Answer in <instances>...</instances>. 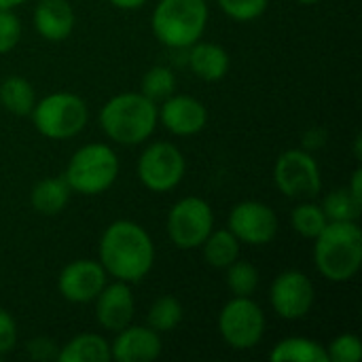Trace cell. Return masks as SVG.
I'll return each mask as SVG.
<instances>
[{
  "instance_id": "obj_1",
  "label": "cell",
  "mask_w": 362,
  "mask_h": 362,
  "mask_svg": "<svg viewBox=\"0 0 362 362\" xmlns=\"http://www.w3.org/2000/svg\"><path fill=\"white\" fill-rule=\"evenodd\" d=\"M98 261L108 278L138 284L155 265V242L140 223L119 218L104 229L98 244Z\"/></svg>"
},
{
  "instance_id": "obj_2",
  "label": "cell",
  "mask_w": 362,
  "mask_h": 362,
  "mask_svg": "<svg viewBox=\"0 0 362 362\" xmlns=\"http://www.w3.org/2000/svg\"><path fill=\"white\" fill-rule=\"evenodd\" d=\"M104 136L121 146H138L146 142L159 125V106L140 91L112 95L98 115Z\"/></svg>"
},
{
  "instance_id": "obj_3",
  "label": "cell",
  "mask_w": 362,
  "mask_h": 362,
  "mask_svg": "<svg viewBox=\"0 0 362 362\" xmlns=\"http://www.w3.org/2000/svg\"><path fill=\"white\" fill-rule=\"evenodd\" d=\"M314 263L322 278L350 282L362 267V231L358 221L329 223L314 240Z\"/></svg>"
},
{
  "instance_id": "obj_4",
  "label": "cell",
  "mask_w": 362,
  "mask_h": 362,
  "mask_svg": "<svg viewBox=\"0 0 362 362\" xmlns=\"http://www.w3.org/2000/svg\"><path fill=\"white\" fill-rule=\"evenodd\" d=\"M210 8L206 0H159L151 13L155 38L170 49H189L202 40Z\"/></svg>"
},
{
  "instance_id": "obj_5",
  "label": "cell",
  "mask_w": 362,
  "mask_h": 362,
  "mask_svg": "<svg viewBox=\"0 0 362 362\" xmlns=\"http://www.w3.org/2000/svg\"><path fill=\"white\" fill-rule=\"evenodd\" d=\"M119 157L112 146L104 142H89L76 148L66 165L64 180L72 193L102 195L119 178Z\"/></svg>"
},
{
  "instance_id": "obj_6",
  "label": "cell",
  "mask_w": 362,
  "mask_h": 362,
  "mask_svg": "<svg viewBox=\"0 0 362 362\" xmlns=\"http://www.w3.org/2000/svg\"><path fill=\"white\" fill-rule=\"evenodd\" d=\"M34 129L49 140H70L89 123L87 102L72 91H55L36 100L32 112Z\"/></svg>"
},
{
  "instance_id": "obj_7",
  "label": "cell",
  "mask_w": 362,
  "mask_h": 362,
  "mask_svg": "<svg viewBox=\"0 0 362 362\" xmlns=\"http://www.w3.org/2000/svg\"><path fill=\"white\" fill-rule=\"evenodd\" d=\"M218 335L221 339L238 352L255 350L265 337V312L252 297L229 299L218 314Z\"/></svg>"
},
{
  "instance_id": "obj_8",
  "label": "cell",
  "mask_w": 362,
  "mask_h": 362,
  "mask_svg": "<svg viewBox=\"0 0 362 362\" xmlns=\"http://www.w3.org/2000/svg\"><path fill=\"white\" fill-rule=\"evenodd\" d=\"M136 174L144 189L153 193H170L182 182L187 174V159L172 142H151L138 157Z\"/></svg>"
},
{
  "instance_id": "obj_9",
  "label": "cell",
  "mask_w": 362,
  "mask_h": 362,
  "mask_svg": "<svg viewBox=\"0 0 362 362\" xmlns=\"http://www.w3.org/2000/svg\"><path fill=\"white\" fill-rule=\"evenodd\" d=\"M214 229V210L204 197L178 199L165 218V231L170 242L178 250H195Z\"/></svg>"
},
{
  "instance_id": "obj_10",
  "label": "cell",
  "mask_w": 362,
  "mask_h": 362,
  "mask_svg": "<svg viewBox=\"0 0 362 362\" xmlns=\"http://www.w3.org/2000/svg\"><path fill=\"white\" fill-rule=\"evenodd\" d=\"M274 185L288 199H314L322 191V172L305 148H288L274 163Z\"/></svg>"
},
{
  "instance_id": "obj_11",
  "label": "cell",
  "mask_w": 362,
  "mask_h": 362,
  "mask_svg": "<svg viewBox=\"0 0 362 362\" xmlns=\"http://www.w3.org/2000/svg\"><path fill=\"white\" fill-rule=\"evenodd\" d=\"M269 303L276 316L282 320L305 318L316 303V288L312 278L299 269H286L278 274L269 286Z\"/></svg>"
},
{
  "instance_id": "obj_12",
  "label": "cell",
  "mask_w": 362,
  "mask_h": 362,
  "mask_svg": "<svg viewBox=\"0 0 362 362\" xmlns=\"http://www.w3.org/2000/svg\"><path fill=\"white\" fill-rule=\"evenodd\" d=\"M227 229L248 246H267L278 238V214L272 206L246 199L231 208Z\"/></svg>"
},
{
  "instance_id": "obj_13",
  "label": "cell",
  "mask_w": 362,
  "mask_h": 362,
  "mask_svg": "<svg viewBox=\"0 0 362 362\" xmlns=\"http://www.w3.org/2000/svg\"><path fill=\"white\" fill-rule=\"evenodd\" d=\"M106 282H108V274L104 272L100 261L76 259L59 272L57 291L68 303L87 305L93 303V299L100 295Z\"/></svg>"
},
{
  "instance_id": "obj_14",
  "label": "cell",
  "mask_w": 362,
  "mask_h": 362,
  "mask_svg": "<svg viewBox=\"0 0 362 362\" xmlns=\"http://www.w3.org/2000/svg\"><path fill=\"white\" fill-rule=\"evenodd\" d=\"M159 121L178 138L197 136L208 125V108L193 95L172 93L159 106Z\"/></svg>"
},
{
  "instance_id": "obj_15",
  "label": "cell",
  "mask_w": 362,
  "mask_h": 362,
  "mask_svg": "<svg viewBox=\"0 0 362 362\" xmlns=\"http://www.w3.org/2000/svg\"><path fill=\"white\" fill-rule=\"evenodd\" d=\"M93 303H95V320L108 333H117L127 325H132L134 320L136 301H134L132 284L127 282H119V280L106 282V286L100 291Z\"/></svg>"
},
{
  "instance_id": "obj_16",
  "label": "cell",
  "mask_w": 362,
  "mask_h": 362,
  "mask_svg": "<svg viewBox=\"0 0 362 362\" xmlns=\"http://www.w3.org/2000/svg\"><path fill=\"white\" fill-rule=\"evenodd\" d=\"M161 335L140 325H127L110 341V358L117 362H153L161 356Z\"/></svg>"
},
{
  "instance_id": "obj_17",
  "label": "cell",
  "mask_w": 362,
  "mask_h": 362,
  "mask_svg": "<svg viewBox=\"0 0 362 362\" xmlns=\"http://www.w3.org/2000/svg\"><path fill=\"white\" fill-rule=\"evenodd\" d=\"M32 25L40 38L62 42L74 32L76 15L68 0H38L32 13Z\"/></svg>"
},
{
  "instance_id": "obj_18",
  "label": "cell",
  "mask_w": 362,
  "mask_h": 362,
  "mask_svg": "<svg viewBox=\"0 0 362 362\" xmlns=\"http://www.w3.org/2000/svg\"><path fill=\"white\" fill-rule=\"evenodd\" d=\"M231 57L225 47L208 40H197L189 47V68L206 83H218L227 76Z\"/></svg>"
},
{
  "instance_id": "obj_19",
  "label": "cell",
  "mask_w": 362,
  "mask_h": 362,
  "mask_svg": "<svg viewBox=\"0 0 362 362\" xmlns=\"http://www.w3.org/2000/svg\"><path fill=\"white\" fill-rule=\"evenodd\" d=\"M70 187L62 178H42L30 191V206L42 216H57L70 202Z\"/></svg>"
},
{
  "instance_id": "obj_20",
  "label": "cell",
  "mask_w": 362,
  "mask_h": 362,
  "mask_svg": "<svg viewBox=\"0 0 362 362\" xmlns=\"http://www.w3.org/2000/svg\"><path fill=\"white\" fill-rule=\"evenodd\" d=\"M59 362H108L110 358V344L106 337L98 333H81L68 339L59 352Z\"/></svg>"
},
{
  "instance_id": "obj_21",
  "label": "cell",
  "mask_w": 362,
  "mask_h": 362,
  "mask_svg": "<svg viewBox=\"0 0 362 362\" xmlns=\"http://www.w3.org/2000/svg\"><path fill=\"white\" fill-rule=\"evenodd\" d=\"M199 248H202L204 259L210 267L225 269L233 261L240 259L242 242L225 227V229H212V233L204 240V244Z\"/></svg>"
},
{
  "instance_id": "obj_22",
  "label": "cell",
  "mask_w": 362,
  "mask_h": 362,
  "mask_svg": "<svg viewBox=\"0 0 362 362\" xmlns=\"http://www.w3.org/2000/svg\"><path fill=\"white\" fill-rule=\"evenodd\" d=\"M272 362H329L327 348L310 337H286L278 341L272 352Z\"/></svg>"
},
{
  "instance_id": "obj_23",
  "label": "cell",
  "mask_w": 362,
  "mask_h": 362,
  "mask_svg": "<svg viewBox=\"0 0 362 362\" xmlns=\"http://www.w3.org/2000/svg\"><path fill=\"white\" fill-rule=\"evenodd\" d=\"M36 104V91L32 83L23 76H6L0 83V108L15 117H30Z\"/></svg>"
},
{
  "instance_id": "obj_24",
  "label": "cell",
  "mask_w": 362,
  "mask_h": 362,
  "mask_svg": "<svg viewBox=\"0 0 362 362\" xmlns=\"http://www.w3.org/2000/svg\"><path fill=\"white\" fill-rule=\"evenodd\" d=\"M327 225L329 218L322 206L312 199H301V204H297L291 212V227L305 240H316Z\"/></svg>"
},
{
  "instance_id": "obj_25",
  "label": "cell",
  "mask_w": 362,
  "mask_h": 362,
  "mask_svg": "<svg viewBox=\"0 0 362 362\" xmlns=\"http://www.w3.org/2000/svg\"><path fill=\"white\" fill-rule=\"evenodd\" d=\"M182 316H185L182 303L176 297H172V295H163V297L155 299L153 305L148 308L146 327H151L159 335L172 333L182 322Z\"/></svg>"
},
{
  "instance_id": "obj_26",
  "label": "cell",
  "mask_w": 362,
  "mask_h": 362,
  "mask_svg": "<svg viewBox=\"0 0 362 362\" xmlns=\"http://www.w3.org/2000/svg\"><path fill=\"white\" fill-rule=\"evenodd\" d=\"M322 210L329 223H344V221H358L362 210V202L356 199L346 187L333 189L322 199Z\"/></svg>"
},
{
  "instance_id": "obj_27",
  "label": "cell",
  "mask_w": 362,
  "mask_h": 362,
  "mask_svg": "<svg viewBox=\"0 0 362 362\" xmlns=\"http://www.w3.org/2000/svg\"><path fill=\"white\" fill-rule=\"evenodd\" d=\"M140 93L153 100L155 104L163 102L172 93H176V74L168 66H153L144 72L140 83Z\"/></svg>"
},
{
  "instance_id": "obj_28",
  "label": "cell",
  "mask_w": 362,
  "mask_h": 362,
  "mask_svg": "<svg viewBox=\"0 0 362 362\" xmlns=\"http://www.w3.org/2000/svg\"><path fill=\"white\" fill-rule=\"evenodd\" d=\"M227 272V288L231 291L233 297H252L259 288V282H261V276H259V269L248 263V261H233L229 267H225Z\"/></svg>"
},
{
  "instance_id": "obj_29",
  "label": "cell",
  "mask_w": 362,
  "mask_h": 362,
  "mask_svg": "<svg viewBox=\"0 0 362 362\" xmlns=\"http://www.w3.org/2000/svg\"><path fill=\"white\" fill-rule=\"evenodd\" d=\"M216 4L229 19L246 23L259 19L267 11L269 0H216Z\"/></svg>"
},
{
  "instance_id": "obj_30",
  "label": "cell",
  "mask_w": 362,
  "mask_h": 362,
  "mask_svg": "<svg viewBox=\"0 0 362 362\" xmlns=\"http://www.w3.org/2000/svg\"><path fill=\"white\" fill-rule=\"evenodd\" d=\"M327 356L333 362H358L362 358V341L354 333H341L337 335L329 348Z\"/></svg>"
},
{
  "instance_id": "obj_31",
  "label": "cell",
  "mask_w": 362,
  "mask_h": 362,
  "mask_svg": "<svg viewBox=\"0 0 362 362\" xmlns=\"http://www.w3.org/2000/svg\"><path fill=\"white\" fill-rule=\"evenodd\" d=\"M21 34L23 25L17 13L13 8H0V55L11 53L19 45Z\"/></svg>"
},
{
  "instance_id": "obj_32",
  "label": "cell",
  "mask_w": 362,
  "mask_h": 362,
  "mask_svg": "<svg viewBox=\"0 0 362 362\" xmlns=\"http://www.w3.org/2000/svg\"><path fill=\"white\" fill-rule=\"evenodd\" d=\"M17 322L11 316V312H6L4 308H0V356L8 354L15 350L17 346Z\"/></svg>"
},
{
  "instance_id": "obj_33",
  "label": "cell",
  "mask_w": 362,
  "mask_h": 362,
  "mask_svg": "<svg viewBox=\"0 0 362 362\" xmlns=\"http://www.w3.org/2000/svg\"><path fill=\"white\" fill-rule=\"evenodd\" d=\"M25 350H28V356L32 361L40 362L57 361V352H59L57 344L51 337H34V339L28 341Z\"/></svg>"
},
{
  "instance_id": "obj_34",
  "label": "cell",
  "mask_w": 362,
  "mask_h": 362,
  "mask_svg": "<svg viewBox=\"0 0 362 362\" xmlns=\"http://www.w3.org/2000/svg\"><path fill=\"white\" fill-rule=\"evenodd\" d=\"M325 138H327V136H325L322 129H314V132H310V134L303 138V148H305V151H310V148H312V151H314V148H320V146L325 144Z\"/></svg>"
},
{
  "instance_id": "obj_35",
  "label": "cell",
  "mask_w": 362,
  "mask_h": 362,
  "mask_svg": "<svg viewBox=\"0 0 362 362\" xmlns=\"http://www.w3.org/2000/svg\"><path fill=\"white\" fill-rule=\"evenodd\" d=\"M356 199H361L362 202V170L361 168H356L354 172H352V176H350V182H348V187H346Z\"/></svg>"
},
{
  "instance_id": "obj_36",
  "label": "cell",
  "mask_w": 362,
  "mask_h": 362,
  "mask_svg": "<svg viewBox=\"0 0 362 362\" xmlns=\"http://www.w3.org/2000/svg\"><path fill=\"white\" fill-rule=\"evenodd\" d=\"M112 6L121 8V11H138L142 8L148 0H108Z\"/></svg>"
},
{
  "instance_id": "obj_37",
  "label": "cell",
  "mask_w": 362,
  "mask_h": 362,
  "mask_svg": "<svg viewBox=\"0 0 362 362\" xmlns=\"http://www.w3.org/2000/svg\"><path fill=\"white\" fill-rule=\"evenodd\" d=\"M28 0H0V8H17V6H21V4H25Z\"/></svg>"
},
{
  "instance_id": "obj_38",
  "label": "cell",
  "mask_w": 362,
  "mask_h": 362,
  "mask_svg": "<svg viewBox=\"0 0 362 362\" xmlns=\"http://www.w3.org/2000/svg\"><path fill=\"white\" fill-rule=\"evenodd\" d=\"M361 144L362 138L361 136H356V140H354V155H356V159H361Z\"/></svg>"
},
{
  "instance_id": "obj_39",
  "label": "cell",
  "mask_w": 362,
  "mask_h": 362,
  "mask_svg": "<svg viewBox=\"0 0 362 362\" xmlns=\"http://www.w3.org/2000/svg\"><path fill=\"white\" fill-rule=\"evenodd\" d=\"M297 2H301V4H318L322 0H297Z\"/></svg>"
}]
</instances>
